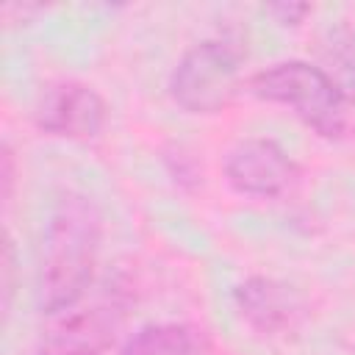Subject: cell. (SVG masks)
Instances as JSON below:
<instances>
[{
  "mask_svg": "<svg viewBox=\"0 0 355 355\" xmlns=\"http://www.w3.org/2000/svg\"><path fill=\"white\" fill-rule=\"evenodd\" d=\"M250 92L266 103L291 108L319 136H338L344 130V94L341 86L308 61H280L250 78Z\"/></svg>",
  "mask_w": 355,
  "mask_h": 355,
  "instance_id": "7a4b0ae2",
  "label": "cell"
},
{
  "mask_svg": "<svg viewBox=\"0 0 355 355\" xmlns=\"http://www.w3.org/2000/svg\"><path fill=\"white\" fill-rule=\"evenodd\" d=\"M114 327L116 311L108 305L72 313L55 333H50L42 355H103V349L114 338Z\"/></svg>",
  "mask_w": 355,
  "mask_h": 355,
  "instance_id": "8992f818",
  "label": "cell"
},
{
  "mask_svg": "<svg viewBox=\"0 0 355 355\" xmlns=\"http://www.w3.org/2000/svg\"><path fill=\"white\" fill-rule=\"evenodd\" d=\"M227 183L247 197H277L294 178L297 166L288 153L272 139H244L225 158Z\"/></svg>",
  "mask_w": 355,
  "mask_h": 355,
  "instance_id": "277c9868",
  "label": "cell"
},
{
  "mask_svg": "<svg viewBox=\"0 0 355 355\" xmlns=\"http://www.w3.org/2000/svg\"><path fill=\"white\" fill-rule=\"evenodd\" d=\"M241 55L230 42L208 39L194 44L175 67L169 92L189 114H216L230 105L239 92Z\"/></svg>",
  "mask_w": 355,
  "mask_h": 355,
  "instance_id": "3957f363",
  "label": "cell"
},
{
  "mask_svg": "<svg viewBox=\"0 0 355 355\" xmlns=\"http://www.w3.org/2000/svg\"><path fill=\"white\" fill-rule=\"evenodd\" d=\"M236 302L241 313L263 333H277L291 324L294 316V300L286 286H277L266 277H252L236 291Z\"/></svg>",
  "mask_w": 355,
  "mask_h": 355,
  "instance_id": "52a82bcc",
  "label": "cell"
},
{
  "mask_svg": "<svg viewBox=\"0 0 355 355\" xmlns=\"http://www.w3.org/2000/svg\"><path fill=\"white\" fill-rule=\"evenodd\" d=\"M191 333L183 324H147L141 327L122 355H191Z\"/></svg>",
  "mask_w": 355,
  "mask_h": 355,
  "instance_id": "ba28073f",
  "label": "cell"
},
{
  "mask_svg": "<svg viewBox=\"0 0 355 355\" xmlns=\"http://www.w3.org/2000/svg\"><path fill=\"white\" fill-rule=\"evenodd\" d=\"M105 100L83 83H61L47 92L36 111V125L44 133L64 139H94L105 125Z\"/></svg>",
  "mask_w": 355,
  "mask_h": 355,
  "instance_id": "5b68a950",
  "label": "cell"
},
{
  "mask_svg": "<svg viewBox=\"0 0 355 355\" xmlns=\"http://www.w3.org/2000/svg\"><path fill=\"white\" fill-rule=\"evenodd\" d=\"M100 250V225L80 197L64 200L50 219L42 255V308L69 311L92 286Z\"/></svg>",
  "mask_w": 355,
  "mask_h": 355,
  "instance_id": "6da1fadb",
  "label": "cell"
}]
</instances>
